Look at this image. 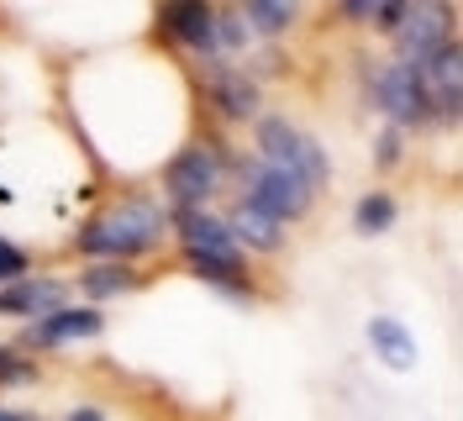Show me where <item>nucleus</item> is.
I'll return each instance as SVG.
<instances>
[{"mask_svg": "<svg viewBox=\"0 0 463 421\" xmlns=\"http://www.w3.org/2000/svg\"><path fill=\"white\" fill-rule=\"evenodd\" d=\"M169 243V216L153 196H127L111 200L100 211H90L85 222L74 226L69 253L80 263H137L147 253H158Z\"/></svg>", "mask_w": 463, "mask_h": 421, "instance_id": "obj_1", "label": "nucleus"}, {"mask_svg": "<svg viewBox=\"0 0 463 421\" xmlns=\"http://www.w3.org/2000/svg\"><path fill=\"white\" fill-rule=\"evenodd\" d=\"M248 138H253V158L274 164L279 174H289V179H300L311 196H321V190L332 185V153L321 148L317 132L295 127L289 116H269L263 111L259 121L248 127Z\"/></svg>", "mask_w": 463, "mask_h": 421, "instance_id": "obj_2", "label": "nucleus"}, {"mask_svg": "<svg viewBox=\"0 0 463 421\" xmlns=\"http://www.w3.org/2000/svg\"><path fill=\"white\" fill-rule=\"evenodd\" d=\"M227 190L242 196V200H253V206L269 211L279 226H295V222H306V216L317 211V196H311L300 179L279 174L274 164H263V158H253V153L227 158Z\"/></svg>", "mask_w": 463, "mask_h": 421, "instance_id": "obj_3", "label": "nucleus"}, {"mask_svg": "<svg viewBox=\"0 0 463 421\" xmlns=\"http://www.w3.org/2000/svg\"><path fill=\"white\" fill-rule=\"evenodd\" d=\"M227 148H211L205 138L179 142L164 168H158V185L169 206H216V196L227 190Z\"/></svg>", "mask_w": 463, "mask_h": 421, "instance_id": "obj_4", "label": "nucleus"}, {"mask_svg": "<svg viewBox=\"0 0 463 421\" xmlns=\"http://www.w3.org/2000/svg\"><path fill=\"white\" fill-rule=\"evenodd\" d=\"M164 216L184 263H242V248L232 243L216 206H164Z\"/></svg>", "mask_w": 463, "mask_h": 421, "instance_id": "obj_5", "label": "nucleus"}, {"mask_svg": "<svg viewBox=\"0 0 463 421\" xmlns=\"http://www.w3.org/2000/svg\"><path fill=\"white\" fill-rule=\"evenodd\" d=\"M458 43V5L448 0H411L401 11V22L390 32V58L395 63H421L437 48Z\"/></svg>", "mask_w": 463, "mask_h": 421, "instance_id": "obj_6", "label": "nucleus"}, {"mask_svg": "<svg viewBox=\"0 0 463 421\" xmlns=\"http://www.w3.org/2000/svg\"><path fill=\"white\" fill-rule=\"evenodd\" d=\"M106 332V311L100 306H58L48 311V316H37V321H27L22 327V337H16V348L22 353H32V359H43V353H63V348H80V342H95V337Z\"/></svg>", "mask_w": 463, "mask_h": 421, "instance_id": "obj_7", "label": "nucleus"}, {"mask_svg": "<svg viewBox=\"0 0 463 421\" xmlns=\"http://www.w3.org/2000/svg\"><path fill=\"white\" fill-rule=\"evenodd\" d=\"M201 90L216 106V116L232 127H253L263 116V84L242 63H201Z\"/></svg>", "mask_w": 463, "mask_h": 421, "instance_id": "obj_8", "label": "nucleus"}, {"mask_svg": "<svg viewBox=\"0 0 463 421\" xmlns=\"http://www.w3.org/2000/svg\"><path fill=\"white\" fill-rule=\"evenodd\" d=\"M153 274L137 263H80L69 290L85 295V306H106V301H127V295H143Z\"/></svg>", "mask_w": 463, "mask_h": 421, "instance_id": "obj_9", "label": "nucleus"}, {"mask_svg": "<svg viewBox=\"0 0 463 421\" xmlns=\"http://www.w3.org/2000/svg\"><path fill=\"white\" fill-rule=\"evenodd\" d=\"M222 222H227L232 243L242 248V258H248V253H279L285 237H289V226H279L269 211H259L253 200H242V196H232L227 206H222Z\"/></svg>", "mask_w": 463, "mask_h": 421, "instance_id": "obj_10", "label": "nucleus"}, {"mask_svg": "<svg viewBox=\"0 0 463 421\" xmlns=\"http://www.w3.org/2000/svg\"><path fill=\"white\" fill-rule=\"evenodd\" d=\"M369 353H374L390 374H411L416 359H421V348H416L411 327L395 321V316H369Z\"/></svg>", "mask_w": 463, "mask_h": 421, "instance_id": "obj_11", "label": "nucleus"}, {"mask_svg": "<svg viewBox=\"0 0 463 421\" xmlns=\"http://www.w3.org/2000/svg\"><path fill=\"white\" fill-rule=\"evenodd\" d=\"M205 290H216V295H227L237 306H253L259 301V280H253V269H248V258L242 263H184Z\"/></svg>", "mask_w": 463, "mask_h": 421, "instance_id": "obj_12", "label": "nucleus"}, {"mask_svg": "<svg viewBox=\"0 0 463 421\" xmlns=\"http://www.w3.org/2000/svg\"><path fill=\"white\" fill-rule=\"evenodd\" d=\"M237 11H242L248 32H253V43H274V37H285L300 22V5H289V0H242Z\"/></svg>", "mask_w": 463, "mask_h": 421, "instance_id": "obj_13", "label": "nucleus"}, {"mask_svg": "<svg viewBox=\"0 0 463 421\" xmlns=\"http://www.w3.org/2000/svg\"><path fill=\"white\" fill-rule=\"evenodd\" d=\"M395 222H401V200L390 196V190H369L353 206V232L358 237H384Z\"/></svg>", "mask_w": 463, "mask_h": 421, "instance_id": "obj_14", "label": "nucleus"}, {"mask_svg": "<svg viewBox=\"0 0 463 421\" xmlns=\"http://www.w3.org/2000/svg\"><path fill=\"white\" fill-rule=\"evenodd\" d=\"M37 379H43V364L22 353L16 342H0V390H27Z\"/></svg>", "mask_w": 463, "mask_h": 421, "instance_id": "obj_15", "label": "nucleus"}, {"mask_svg": "<svg viewBox=\"0 0 463 421\" xmlns=\"http://www.w3.org/2000/svg\"><path fill=\"white\" fill-rule=\"evenodd\" d=\"M32 274V253L16 243V237H5L0 232V284H22Z\"/></svg>", "mask_w": 463, "mask_h": 421, "instance_id": "obj_16", "label": "nucleus"}, {"mask_svg": "<svg viewBox=\"0 0 463 421\" xmlns=\"http://www.w3.org/2000/svg\"><path fill=\"white\" fill-rule=\"evenodd\" d=\"M369 158H374L379 174H384V168H401V158H405V132H395V127H379V132H374V148H369Z\"/></svg>", "mask_w": 463, "mask_h": 421, "instance_id": "obj_17", "label": "nucleus"}, {"mask_svg": "<svg viewBox=\"0 0 463 421\" xmlns=\"http://www.w3.org/2000/svg\"><path fill=\"white\" fill-rule=\"evenodd\" d=\"M401 11H405V0H374V16H369V27L374 32H395V22H401Z\"/></svg>", "mask_w": 463, "mask_h": 421, "instance_id": "obj_18", "label": "nucleus"}, {"mask_svg": "<svg viewBox=\"0 0 463 421\" xmlns=\"http://www.w3.org/2000/svg\"><path fill=\"white\" fill-rule=\"evenodd\" d=\"M332 16L358 27V22H369V16H374V0H337V5H332Z\"/></svg>", "mask_w": 463, "mask_h": 421, "instance_id": "obj_19", "label": "nucleus"}, {"mask_svg": "<svg viewBox=\"0 0 463 421\" xmlns=\"http://www.w3.org/2000/svg\"><path fill=\"white\" fill-rule=\"evenodd\" d=\"M63 421H106V411H100V406H74Z\"/></svg>", "mask_w": 463, "mask_h": 421, "instance_id": "obj_20", "label": "nucleus"}, {"mask_svg": "<svg viewBox=\"0 0 463 421\" xmlns=\"http://www.w3.org/2000/svg\"><path fill=\"white\" fill-rule=\"evenodd\" d=\"M0 421H37V416H27V411H11V406H0Z\"/></svg>", "mask_w": 463, "mask_h": 421, "instance_id": "obj_21", "label": "nucleus"}]
</instances>
